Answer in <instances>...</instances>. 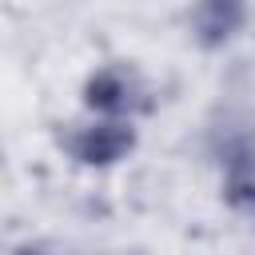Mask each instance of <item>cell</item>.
Returning a JSON list of instances; mask_svg holds the SVG:
<instances>
[{
	"label": "cell",
	"mask_w": 255,
	"mask_h": 255,
	"mask_svg": "<svg viewBox=\"0 0 255 255\" xmlns=\"http://www.w3.org/2000/svg\"><path fill=\"white\" fill-rule=\"evenodd\" d=\"M223 203H227L231 211L255 219V167L223 171Z\"/></svg>",
	"instance_id": "5b68a950"
},
{
	"label": "cell",
	"mask_w": 255,
	"mask_h": 255,
	"mask_svg": "<svg viewBox=\"0 0 255 255\" xmlns=\"http://www.w3.org/2000/svg\"><path fill=\"white\" fill-rule=\"evenodd\" d=\"M64 147L80 167H116L120 159H128L135 151V128H131V120L76 124L64 135Z\"/></svg>",
	"instance_id": "7a4b0ae2"
},
{
	"label": "cell",
	"mask_w": 255,
	"mask_h": 255,
	"mask_svg": "<svg viewBox=\"0 0 255 255\" xmlns=\"http://www.w3.org/2000/svg\"><path fill=\"white\" fill-rule=\"evenodd\" d=\"M247 24V4L239 0H203L191 8L187 16V28H191V40L207 52L223 48L235 40V32Z\"/></svg>",
	"instance_id": "277c9868"
},
{
	"label": "cell",
	"mask_w": 255,
	"mask_h": 255,
	"mask_svg": "<svg viewBox=\"0 0 255 255\" xmlns=\"http://www.w3.org/2000/svg\"><path fill=\"white\" fill-rule=\"evenodd\" d=\"M80 96L96 120H131V112L143 108V80L135 76V68L112 60L84 80Z\"/></svg>",
	"instance_id": "6da1fadb"
},
{
	"label": "cell",
	"mask_w": 255,
	"mask_h": 255,
	"mask_svg": "<svg viewBox=\"0 0 255 255\" xmlns=\"http://www.w3.org/2000/svg\"><path fill=\"white\" fill-rule=\"evenodd\" d=\"M207 147L219 171L255 167V120L239 108H223L207 128Z\"/></svg>",
	"instance_id": "3957f363"
},
{
	"label": "cell",
	"mask_w": 255,
	"mask_h": 255,
	"mask_svg": "<svg viewBox=\"0 0 255 255\" xmlns=\"http://www.w3.org/2000/svg\"><path fill=\"white\" fill-rule=\"evenodd\" d=\"M12 255H68V251L56 247V243H48V239H28V243H16Z\"/></svg>",
	"instance_id": "8992f818"
},
{
	"label": "cell",
	"mask_w": 255,
	"mask_h": 255,
	"mask_svg": "<svg viewBox=\"0 0 255 255\" xmlns=\"http://www.w3.org/2000/svg\"><path fill=\"white\" fill-rule=\"evenodd\" d=\"M104 255H116V251H104Z\"/></svg>",
	"instance_id": "52a82bcc"
}]
</instances>
